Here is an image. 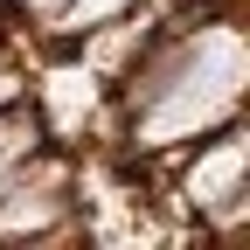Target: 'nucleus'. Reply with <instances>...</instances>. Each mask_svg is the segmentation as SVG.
I'll use <instances>...</instances> for the list:
<instances>
[{
    "label": "nucleus",
    "instance_id": "nucleus-1",
    "mask_svg": "<svg viewBox=\"0 0 250 250\" xmlns=\"http://www.w3.org/2000/svg\"><path fill=\"white\" fill-rule=\"evenodd\" d=\"M236 90H243V42L229 35V28H215V35L195 42V62L181 70V83L146 111V139L167 146V139H181V132L215 125V118L236 104Z\"/></svg>",
    "mask_w": 250,
    "mask_h": 250
},
{
    "label": "nucleus",
    "instance_id": "nucleus-2",
    "mask_svg": "<svg viewBox=\"0 0 250 250\" xmlns=\"http://www.w3.org/2000/svg\"><path fill=\"white\" fill-rule=\"evenodd\" d=\"M49 104H56V125H77L90 111V70H56L49 77Z\"/></svg>",
    "mask_w": 250,
    "mask_h": 250
},
{
    "label": "nucleus",
    "instance_id": "nucleus-3",
    "mask_svg": "<svg viewBox=\"0 0 250 250\" xmlns=\"http://www.w3.org/2000/svg\"><path fill=\"white\" fill-rule=\"evenodd\" d=\"M243 174V146H223L215 160L195 167V202H215V195H229V181Z\"/></svg>",
    "mask_w": 250,
    "mask_h": 250
},
{
    "label": "nucleus",
    "instance_id": "nucleus-4",
    "mask_svg": "<svg viewBox=\"0 0 250 250\" xmlns=\"http://www.w3.org/2000/svg\"><path fill=\"white\" fill-rule=\"evenodd\" d=\"M49 215H56V202H49V195H35V202H28V188H21V195L0 208V236H14V229H42Z\"/></svg>",
    "mask_w": 250,
    "mask_h": 250
},
{
    "label": "nucleus",
    "instance_id": "nucleus-5",
    "mask_svg": "<svg viewBox=\"0 0 250 250\" xmlns=\"http://www.w3.org/2000/svg\"><path fill=\"white\" fill-rule=\"evenodd\" d=\"M118 7H125V0H62L49 21H56V28H98V21H111Z\"/></svg>",
    "mask_w": 250,
    "mask_h": 250
},
{
    "label": "nucleus",
    "instance_id": "nucleus-6",
    "mask_svg": "<svg viewBox=\"0 0 250 250\" xmlns=\"http://www.w3.org/2000/svg\"><path fill=\"white\" fill-rule=\"evenodd\" d=\"M28 139H35L28 125H0V174H7V167L21 160V153H28Z\"/></svg>",
    "mask_w": 250,
    "mask_h": 250
},
{
    "label": "nucleus",
    "instance_id": "nucleus-7",
    "mask_svg": "<svg viewBox=\"0 0 250 250\" xmlns=\"http://www.w3.org/2000/svg\"><path fill=\"white\" fill-rule=\"evenodd\" d=\"M14 90H21V83H14V77H0V104H14Z\"/></svg>",
    "mask_w": 250,
    "mask_h": 250
},
{
    "label": "nucleus",
    "instance_id": "nucleus-8",
    "mask_svg": "<svg viewBox=\"0 0 250 250\" xmlns=\"http://www.w3.org/2000/svg\"><path fill=\"white\" fill-rule=\"evenodd\" d=\"M35 7H42V14H56V7H62V0H35Z\"/></svg>",
    "mask_w": 250,
    "mask_h": 250
}]
</instances>
